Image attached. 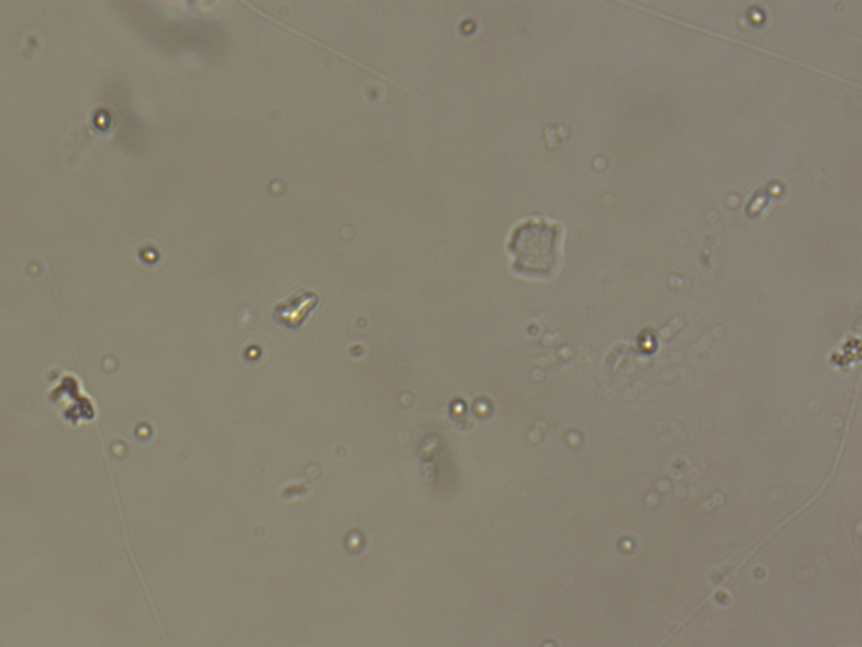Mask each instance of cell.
<instances>
[{"label":"cell","instance_id":"2","mask_svg":"<svg viewBox=\"0 0 862 647\" xmlns=\"http://www.w3.org/2000/svg\"><path fill=\"white\" fill-rule=\"evenodd\" d=\"M317 304H319V296H317V294H294L290 299H287L285 302L278 304V306L275 307V319H278V322L284 324L287 328H298V326H301L304 320L307 319V316L312 312V309Z\"/></svg>","mask_w":862,"mask_h":647},{"label":"cell","instance_id":"1","mask_svg":"<svg viewBox=\"0 0 862 647\" xmlns=\"http://www.w3.org/2000/svg\"><path fill=\"white\" fill-rule=\"evenodd\" d=\"M565 228L556 219L533 216L517 223L507 239L512 268L527 277H550L562 258Z\"/></svg>","mask_w":862,"mask_h":647}]
</instances>
